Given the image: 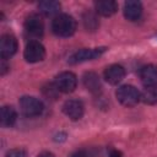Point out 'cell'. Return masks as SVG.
<instances>
[{
    "instance_id": "cell-6",
    "label": "cell",
    "mask_w": 157,
    "mask_h": 157,
    "mask_svg": "<svg viewBox=\"0 0 157 157\" xmlns=\"http://www.w3.org/2000/svg\"><path fill=\"white\" fill-rule=\"evenodd\" d=\"M25 31L32 38H40L44 32V25L39 15L31 13L25 21Z\"/></svg>"
},
{
    "instance_id": "cell-5",
    "label": "cell",
    "mask_w": 157,
    "mask_h": 157,
    "mask_svg": "<svg viewBox=\"0 0 157 157\" xmlns=\"http://www.w3.org/2000/svg\"><path fill=\"white\" fill-rule=\"evenodd\" d=\"M23 56L28 63H38L42 61L45 56V49L42 43L38 40H29L25 48Z\"/></svg>"
},
{
    "instance_id": "cell-17",
    "label": "cell",
    "mask_w": 157,
    "mask_h": 157,
    "mask_svg": "<svg viewBox=\"0 0 157 157\" xmlns=\"http://www.w3.org/2000/svg\"><path fill=\"white\" fill-rule=\"evenodd\" d=\"M82 22L83 26L87 31H96L99 26V21L96 16V13L91 12V11H86L82 16Z\"/></svg>"
},
{
    "instance_id": "cell-2",
    "label": "cell",
    "mask_w": 157,
    "mask_h": 157,
    "mask_svg": "<svg viewBox=\"0 0 157 157\" xmlns=\"http://www.w3.org/2000/svg\"><path fill=\"white\" fill-rule=\"evenodd\" d=\"M117 98L118 101L125 107H134L141 101V92L131 86V85H123L117 90Z\"/></svg>"
},
{
    "instance_id": "cell-11",
    "label": "cell",
    "mask_w": 157,
    "mask_h": 157,
    "mask_svg": "<svg viewBox=\"0 0 157 157\" xmlns=\"http://www.w3.org/2000/svg\"><path fill=\"white\" fill-rule=\"evenodd\" d=\"M140 78L145 87L157 86V66L146 65L140 70Z\"/></svg>"
},
{
    "instance_id": "cell-20",
    "label": "cell",
    "mask_w": 157,
    "mask_h": 157,
    "mask_svg": "<svg viewBox=\"0 0 157 157\" xmlns=\"http://www.w3.org/2000/svg\"><path fill=\"white\" fill-rule=\"evenodd\" d=\"M6 157H27V155L22 148H12L6 153Z\"/></svg>"
},
{
    "instance_id": "cell-22",
    "label": "cell",
    "mask_w": 157,
    "mask_h": 157,
    "mask_svg": "<svg viewBox=\"0 0 157 157\" xmlns=\"http://www.w3.org/2000/svg\"><path fill=\"white\" fill-rule=\"evenodd\" d=\"M37 157H55L52 152H48V151H44V152H42V153H39Z\"/></svg>"
},
{
    "instance_id": "cell-13",
    "label": "cell",
    "mask_w": 157,
    "mask_h": 157,
    "mask_svg": "<svg viewBox=\"0 0 157 157\" xmlns=\"http://www.w3.org/2000/svg\"><path fill=\"white\" fill-rule=\"evenodd\" d=\"M82 82H83V86L93 94H98L101 92V81H99V77L97 74L94 72H86L82 77Z\"/></svg>"
},
{
    "instance_id": "cell-19",
    "label": "cell",
    "mask_w": 157,
    "mask_h": 157,
    "mask_svg": "<svg viewBox=\"0 0 157 157\" xmlns=\"http://www.w3.org/2000/svg\"><path fill=\"white\" fill-rule=\"evenodd\" d=\"M43 92H44V94H45L48 98H53V99H54V98L56 97V93H58L59 91H58V88L55 87L54 83H50L48 87H45V88L43 90Z\"/></svg>"
},
{
    "instance_id": "cell-7",
    "label": "cell",
    "mask_w": 157,
    "mask_h": 157,
    "mask_svg": "<svg viewBox=\"0 0 157 157\" xmlns=\"http://www.w3.org/2000/svg\"><path fill=\"white\" fill-rule=\"evenodd\" d=\"M105 50H107V48H104V47L92 48V49H81L70 56L69 63L70 64H80V63H83L87 60H93V59L101 56Z\"/></svg>"
},
{
    "instance_id": "cell-14",
    "label": "cell",
    "mask_w": 157,
    "mask_h": 157,
    "mask_svg": "<svg viewBox=\"0 0 157 157\" xmlns=\"http://www.w3.org/2000/svg\"><path fill=\"white\" fill-rule=\"evenodd\" d=\"M94 7L97 13L102 16H112L117 12L118 10V4L113 0H99L94 2Z\"/></svg>"
},
{
    "instance_id": "cell-15",
    "label": "cell",
    "mask_w": 157,
    "mask_h": 157,
    "mask_svg": "<svg viewBox=\"0 0 157 157\" xmlns=\"http://www.w3.org/2000/svg\"><path fill=\"white\" fill-rule=\"evenodd\" d=\"M17 119V113L12 107L5 105L1 108V125L12 126Z\"/></svg>"
},
{
    "instance_id": "cell-10",
    "label": "cell",
    "mask_w": 157,
    "mask_h": 157,
    "mask_svg": "<svg viewBox=\"0 0 157 157\" xmlns=\"http://www.w3.org/2000/svg\"><path fill=\"white\" fill-rule=\"evenodd\" d=\"M124 77H125V69L121 65L113 64L104 70V78L110 85L119 83Z\"/></svg>"
},
{
    "instance_id": "cell-9",
    "label": "cell",
    "mask_w": 157,
    "mask_h": 157,
    "mask_svg": "<svg viewBox=\"0 0 157 157\" xmlns=\"http://www.w3.org/2000/svg\"><path fill=\"white\" fill-rule=\"evenodd\" d=\"M17 40L12 34H4L0 39V55L1 58L9 59L17 52Z\"/></svg>"
},
{
    "instance_id": "cell-4",
    "label": "cell",
    "mask_w": 157,
    "mask_h": 157,
    "mask_svg": "<svg viewBox=\"0 0 157 157\" xmlns=\"http://www.w3.org/2000/svg\"><path fill=\"white\" fill-rule=\"evenodd\" d=\"M20 108L23 115L26 117H37L43 112V103L36 97L25 96L20 99Z\"/></svg>"
},
{
    "instance_id": "cell-12",
    "label": "cell",
    "mask_w": 157,
    "mask_h": 157,
    "mask_svg": "<svg viewBox=\"0 0 157 157\" xmlns=\"http://www.w3.org/2000/svg\"><path fill=\"white\" fill-rule=\"evenodd\" d=\"M142 15V5L140 1H126L124 4V16L129 21H136Z\"/></svg>"
},
{
    "instance_id": "cell-18",
    "label": "cell",
    "mask_w": 157,
    "mask_h": 157,
    "mask_svg": "<svg viewBox=\"0 0 157 157\" xmlns=\"http://www.w3.org/2000/svg\"><path fill=\"white\" fill-rule=\"evenodd\" d=\"M141 101L146 104H156L157 103V86L145 87L141 92Z\"/></svg>"
},
{
    "instance_id": "cell-21",
    "label": "cell",
    "mask_w": 157,
    "mask_h": 157,
    "mask_svg": "<svg viewBox=\"0 0 157 157\" xmlns=\"http://www.w3.org/2000/svg\"><path fill=\"white\" fill-rule=\"evenodd\" d=\"M109 157H123V153L118 150H112L109 153Z\"/></svg>"
},
{
    "instance_id": "cell-8",
    "label": "cell",
    "mask_w": 157,
    "mask_h": 157,
    "mask_svg": "<svg viewBox=\"0 0 157 157\" xmlns=\"http://www.w3.org/2000/svg\"><path fill=\"white\" fill-rule=\"evenodd\" d=\"M63 112L66 117H69L71 120H78L82 118L85 107L83 103L78 99H69L63 105Z\"/></svg>"
},
{
    "instance_id": "cell-23",
    "label": "cell",
    "mask_w": 157,
    "mask_h": 157,
    "mask_svg": "<svg viewBox=\"0 0 157 157\" xmlns=\"http://www.w3.org/2000/svg\"><path fill=\"white\" fill-rule=\"evenodd\" d=\"M71 157H86V156H85L82 152H77V153H74Z\"/></svg>"
},
{
    "instance_id": "cell-3",
    "label": "cell",
    "mask_w": 157,
    "mask_h": 157,
    "mask_svg": "<svg viewBox=\"0 0 157 157\" xmlns=\"http://www.w3.org/2000/svg\"><path fill=\"white\" fill-rule=\"evenodd\" d=\"M54 85L59 92L70 93V92L75 91V88L77 86V77L71 71H63L59 75H56L55 80H54Z\"/></svg>"
},
{
    "instance_id": "cell-1",
    "label": "cell",
    "mask_w": 157,
    "mask_h": 157,
    "mask_svg": "<svg viewBox=\"0 0 157 157\" xmlns=\"http://www.w3.org/2000/svg\"><path fill=\"white\" fill-rule=\"evenodd\" d=\"M52 29L59 37H70L76 31V21L67 13L58 15L52 22Z\"/></svg>"
},
{
    "instance_id": "cell-16",
    "label": "cell",
    "mask_w": 157,
    "mask_h": 157,
    "mask_svg": "<svg viewBox=\"0 0 157 157\" xmlns=\"http://www.w3.org/2000/svg\"><path fill=\"white\" fill-rule=\"evenodd\" d=\"M38 9H39V11L43 15H45V16H53V15H55V13L59 12L60 4L58 1H54V0H47V1L39 2Z\"/></svg>"
}]
</instances>
